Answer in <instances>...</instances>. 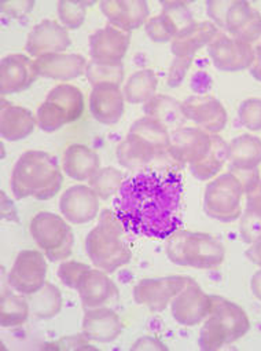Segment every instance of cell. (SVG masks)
<instances>
[{"label":"cell","instance_id":"25","mask_svg":"<svg viewBox=\"0 0 261 351\" xmlns=\"http://www.w3.org/2000/svg\"><path fill=\"white\" fill-rule=\"evenodd\" d=\"M219 34L217 27L210 21H194L180 29L171 42V51L177 58H194L205 46H209Z\"/></svg>","mask_w":261,"mask_h":351},{"label":"cell","instance_id":"15","mask_svg":"<svg viewBox=\"0 0 261 351\" xmlns=\"http://www.w3.org/2000/svg\"><path fill=\"white\" fill-rule=\"evenodd\" d=\"M72 39L68 29L58 21L43 20L34 27L28 35L25 50L34 60L55 53H66L71 47Z\"/></svg>","mask_w":261,"mask_h":351},{"label":"cell","instance_id":"40","mask_svg":"<svg viewBox=\"0 0 261 351\" xmlns=\"http://www.w3.org/2000/svg\"><path fill=\"white\" fill-rule=\"evenodd\" d=\"M257 10H254L247 2H234L229 6L227 20H225V31L235 36L256 14Z\"/></svg>","mask_w":261,"mask_h":351},{"label":"cell","instance_id":"2","mask_svg":"<svg viewBox=\"0 0 261 351\" xmlns=\"http://www.w3.org/2000/svg\"><path fill=\"white\" fill-rule=\"evenodd\" d=\"M64 185V172L55 156L43 150H27L17 160L10 186L13 195L23 200H50Z\"/></svg>","mask_w":261,"mask_h":351},{"label":"cell","instance_id":"32","mask_svg":"<svg viewBox=\"0 0 261 351\" xmlns=\"http://www.w3.org/2000/svg\"><path fill=\"white\" fill-rule=\"evenodd\" d=\"M245 195L246 208L240 219V234L245 243L251 244L261 234V180Z\"/></svg>","mask_w":261,"mask_h":351},{"label":"cell","instance_id":"12","mask_svg":"<svg viewBox=\"0 0 261 351\" xmlns=\"http://www.w3.org/2000/svg\"><path fill=\"white\" fill-rule=\"evenodd\" d=\"M208 53L214 66L225 72L247 69L254 60V49L250 45L220 32L208 46Z\"/></svg>","mask_w":261,"mask_h":351},{"label":"cell","instance_id":"50","mask_svg":"<svg viewBox=\"0 0 261 351\" xmlns=\"http://www.w3.org/2000/svg\"><path fill=\"white\" fill-rule=\"evenodd\" d=\"M250 288H251V292L253 295L261 300V270H258L257 273H254L253 278H251V282H250Z\"/></svg>","mask_w":261,"mask_h":351},{"label":"cell","instance_id":"29","mask_svg":"<svg viewBox=\"0 0 261 351\" xmlns=\"http://www.w3.org/2000/svg\"><path fill=\"white\" fill-rule=\"evenodd\" d=\"M143 112L145 116L161 121L169 130L173 128V131L183 127L187 121L183 112V102L165 94L156 95L149 102H146L143 105Z\"/></svg>","mask_w":261,"mask_h":351},{"label":"cell","instance_id":"42","mask_svg":"<svg viewBox=\"0 0 261 351\" xmlns=\"http://www.w3.org/2000/svg\"><path fill=\"white\" fill-rule=\"evenodd\" d=\"M90 269H91L90 265L76 262V261H68V262H64L60 265L58 278L65 287H68L71 289H77L83 276Z\"/></svg>","mask_w":261,"mask_h":351},{"label":"cell","instance_id":"28","mask_svg":"<svg viewBox=\"0 0 261 351\" xmlns=\"http://www.w3.org/2000/svg\"><path fill=\"white\" fill-rule=\"evenodd\" d=\"M228 162L231 171H251L261 164V139L243 134L228 143Z\"/></svg>","mask_w":261,"mask_h":351},{"label":"cell","instance_id":"47","mask_svg":"<svg viewBox=\"0 0 261 351\" xmlns=\"http://www.w3.org/2000/svg\"><path fill=\"white\" fill-rule=\"evenodd\" d=\"M132 350H166L168 347L154 336H142L131 347Z\"/></svg>","mask_w":261,"mask_h":351},{"label":"cell","instance_id":"26","mask_svg":"<svg viewBox=\"0 0 261 351\" xmlns=\"http://www.w3.org/2000/svg\"><path fill=\"white\" fill-rule=\"evenodd\" d=\"M101 168L99 154L82 143L69 145L64 153V172L73 181L84 182Z\"/></svg>","mask_w":261,"mask_h":351},{"label":"cell","instance_id":"20","mask_svg":"<svg viewBox=\"0 0 261 351\" xmlns=\"http://www.w3.org/2000/svg\"><path fill=\"white\" fill-rule=\"evenodd\" d=\"M124 101L125 97L120 84L101 83L91 90L90 112L98 123L113 125L124 114Z\"/></svg>","mask_w":261,"mask_h":351},{"label":"cell","instance_id":"33","mask_svg":"<svg viewBox=\"0 0 261 351\" xmlns=\"http://www.w3.org/2000/svg\"><path fill=\"white\" fill-rule=\"evenodd\" d=\"M24 296L18 292L3 291L0 299V324L3 328L21 326L29 318L31 306Z\"/></svg>","mask_w":261,"mask_h":351},{"label":"cell","instance_id":"34","mask_svg":"<svg viewBox=\"0 0 261 351\" xmlns=\"http://www.w3.org/2000/svg\"><path fill=\"white\" fill-rule=\"evenodd\" d=\"M31 314L39 319H50L60 314L64 307V299L60 288L46 282L40 291L29 296Z\"/></svg>","mask_w":261,"mask_h":351},{"label":"cell","instance_id":"35","mask_svg":"<svg viewBox=\"0 0 261 351\" xmlns=\"http://www.w3.org/2000/svg\"><path fill=\"white\" fill-rule=\"evenodd\" d=\"M125 178L124 172L119 168L101 167L88 180V186L92 188L101 200H109L116 197Z\"/></svg>","mask_w":261,"mask_h":351},{"label":"cell","instance_id":"22","mask_svg":"<svg viewBox=\"0 0 261 351\" xmlns=\"http://www.w3.org/2000/svg\"><path fill=\"white\" fill-rule=\"evenodd\" d=\"M84 310L102 307L119 298L120 291L109 273L101 269H90L83 276L77 289Z\"/></svg>","mask_w":261,"mask_h":351},{"label":"cell","instance_id":"27","mask_svg":"<svg viewBox=\"0 0 261 351\" xmlns=\"http://www.w3.org/2000/svg\"><path fill=\"white\" fill-rule=\"evenodd\" d=\"M38 124L35 114L24 108L9 104L2 99V120H0V131L3 139L9 142H17L29 136Z\"/></svg>","mask_w":261,"mask_h":351},{"label":"cell","instance_id":"38","mask_svg":"<svg viewBox=\"0 0 261 351\" xmlns=\"http://www.w3.org/2000/svg\"><path fill=\"white\" fill-rule=\"evenodd\" d=\"M145 31L151 42L168 43L175 39V36L179 32V28L168 14L161 12L158 16L149 19V21L145 25Z\"/></svg>","mask_w":261,"mask_h":351},{"label":"cell","instance_id":"30","mask_svg":"<svg viewBox=\"0 0 261 351\" xmlns=\"http://www.w3.org/2000/svg\"><path fill=\"white\" fill-rule=\"evenodd\" d=\"M228 161V145L217 134H213V145L210 152L199 162L190 165V172L199 181L216 178L224 164Z\"/></svg>","mask_w":261,"mask_h":351},{"label":"cell","instance_id":"16","mask_svg":"<svg viewBox=\"0 0 261 351\" xmlns=\"http://www.w3.org/2000/svg\"><path fill=\"white\" fill-rule=\"evenodd\" d=\"M39 77L35 60L25 54H9L0 64V91L12 95L29 88Z\"/></svg>","mask_w":261,"mask_h":351},{"label":"cell","instance_id":"8","mask_svg":"<svg viewBox=\"0 0 261 351\" xmlns=\"http://www.w3.org/2000/svg\"><path fill=\"white\" fill-rule=\"evenodd\" d=\"M243 195L245 189L240 180L232 171L224 172L206 185L203 210L213 219L234 222L242 214Z\"/></svg>","mask_w":261,"mask_h":351},{"label":"cell","instance_id":"49","mask_svg":"<svg viewBox=\"0 0 261 351\" xmlns=\"http://www.w3.org/2000/svg\"><path fill=\"white\" fill-rule=\"evenodd\" d=\"M250 73L256 80L261 82V47L254 49V60L250 66Z\"/></svg>","mask_w":261,"mask_h":351},{"label":"cell","instance_id":"4","mask_svg":"<svg viewBox=\"0 0 261 351\" xmlns=\"http://www.w3.org/2000/svg\"><path fill=\"white\" fill-rule=\"evenodd\" d=\"M166 240V256L177 266L209 270L224 262L225 248L210 234L179 229Z\"/></svg>","mask_w":261,"mask_h":351},{"label":"cell","instance_id":"10","mask_svg":"<svg viewBox=\"0 0 261 351\" xmlns=\"http://www.w3.org/2000/svg\"><path fill=\"white\" fill-rule=\"evenodd\" d=\"M190 280L191 277L183 276L143 278L134 287V299L153 313L164 311Z\"/></svg>","mask_w":261,"mask_h":351},{"label":"cell","instance_id":"24","mask_svg":"<svg viewBox=\"0 0 261 351\" xmlns=\"http://www.w3.org/2000/svg\"><path fill=\"white\" fill-rule=\"evenodd\" d=\"M116 156L124 168L140 171L156 158L162 157V153L147 138L136 131L129 130L127 136L119 143Z\"/></svg>","mask_w":261,"mask_h":351},{"label":"cell","instance_id":"21","mask_svg":"<svg viewBox=\"0 0 261 351\" xmlns=\"http://www.w3.org/2000/svg\"><path fill=\"white\" fill-rule=\"evenodd\" d=\"M88 61L82 54L55 53L46 54L35 60L39 77L53 79L62 83L75 80L86 73Z\"/></svg>","mask_w":261,"mask_h":351},{"label":"cell","instance_id":"11","mask_svg":"<svg viewBox=\"0 0 261 351\" xmlns=\"http://www.w3.org/2000/svg\"><path fill=\"white\" fill-rule=\"evenodd\" d=\"M213 145V134L198 127L183 125L171 134L169 156L173 161L194 165L205 158Z\"/></svg>","mask_w":261,"mask_h":351},{"label":"cell","instance_id":"14","mask_svg":"<svg viewBox=\"0 0 261 351\" xmlns=\"http://www.w3.org/2000/svg\"><path fill=\"white\" fill-rule=\"evenodd\" d=\"M99 197L88 185L68 188L60 200L62 217L72 225H86L99 215Z\"/></svg>","mask_w":261,"mask_h":351},{"label":"cell","instance_id":"7","mask_svg":"<svg viewBox=\"0 0 261 351\" xmlns=\"http://www.w3.org/2000/svg\"><path fill=\"white\" fill-rule=\"evenodd\" d=\"M29 229L34 241L49 261L61 262L72 255L75 233L64 217L39 213L32 218Z\"/></svg>","mask_w":261,"mask_h":351},{"label":"cell","instance_id":"19","mask_svg":"<svg viewBox=\"0 0 261 351\" xmlns=\"http://www.w3.org/2000/svg\"><path fill=\"white\" fill-rule=\"evenodd\" d=\"M99 6L110 25L129 34L145 27L150 16L145 0H103Z\"/></svg>","mask_w":261,"mask_h":351},{"label":"cell","instance_id":"13","mask_svg":"<svg viewBox=\"0 0 261 351\" xmlns=\"http://www.w3.org/2000/svg\"><path fill=\"white\" fill-rule=\"evenodd\" d=\"M212 307V296L190 280L188 284L171 302V314L173 319L184 326H195L205 321Z\"/></svg>","mask_w":261,"mask_h":351},{"label":"cell","instance_id":"45","mask_svg":"<svg viewBox=\"0 0 261 351\" xmlns=\"http://www.w3.org/2000/svg\"><path fill=\"white\" fill-rule=\"evenodd\" d=\"M191 64H192V58H177V57H175V61L172 62V65L169 68V72H168V86H171V87L179 86L183 82V79H184L187 71L190 69Z\"/></svg>","mask_w":261,"mask_h":351},{"label":"cell","instance_id":"41","mask_svg":"<svg viewBox=\"0 0 261 351\" xmlns=\"http://www.w3.org/2000/svg\"><path fill=\"white\" fill-rule=\"evenodd\" d=\"M240 124L249 131L261 130V99L249 98L245 99L238 110Z\"/></svg>","mask_w":261,"mask_h":351},{"label":"cell","instance_id":"9","mask_svg":"<svg viewBox=\"0 0 261 351\" xmlns=\"http://www.w3.org/2000/svg\"><path fill=\"white\" fill-rule=\"evenodd\" d=\"M46 255L38 250L21 251L9 273V285L18 293L31 296L40 291L47 282Z\"/></svg>","mask_w":261,"mask_h":351},{"label":"cell","instance_id":"31","mask_svg":"<svg viewBox=\"0 0 261 351\" xmlns=\"http://www.w3.org/2000/svg\"><path fill=\"white\" fill-rule=\"evenodd\" d=\"M158 87V79L153 69H142L131 75L124 86L125 101L134 105H145L156 97Z\"/></svg>","mask_w":261,"mask_h":351},{"label":"cell","instance_id":"46","mask_svg":"<svg viewBox=\"0 0 261 351\" xmlns=\"http://www.w3.org/2000/svg\"><path fill=\"white\" fill-rule=\"evenodd\" d=\"M0 6H2V10L6 16L12 19H23L32 12L35 2H29V0H14V2H2Z\"/></svg>","mask_w":261,"mask_h":351},{"label":"cell","instance_id":"44","mask_svg":"<svg viewBox=\"0 0 261 351\" xmlns=\"http://www.w3.org/2000/svg\"><path fill=\"white\" fill-rule=\"evenodd\" d=\"M232 0H212L208 2V14L214 25L225 29V20Z\"/></svg>","mask_w":261,"mask_h":351},{"label":"cell","instance_id":"18","mask_svg":"<svg viewBox=\"0 0 261 351\" xmlns=\"http://www.w3.org/2000/svg\"><path fill=\"white\" fill-rule=\"evenodd\" d=\"M183 112L188 121L195 127L209 132L219 134L227 124V112L221 102L209 95H194L183 101Z\"/></svg>","mask_w":261,"mask_h":351},{"label":"cell","instance_id":"17","mask_svg":"<svg viewBox=\"0 0 261 351\" xmlns=\"http://www.w3.org/2000/svg\"><path fill=\"white\" fill-rule=\"evenodd\" d=\"M131 45V34L106 25L90 36L91 60L103 64H123Z\"/></svg>","mask_w":261,"mask_h":351},{"label":"cell","instance_id":"23","mask_svg":"<svg viewBox=\"0 0 261 351\" xmlns=\"http://www.w3.org/2000/svg\"><path fill=\"white\" fill-rule=\"evenodd\" d=\"M83 335L94 343H112L123 332L121 317L112 308L102 306L87 308L82 325Z\"/></svg>","mask_w":261,"mask_h":351},{"label":"cell","instance_id":"43","mask_svg":"<svg viewBox=\"0 0 261 351\" xmlns=\"http://www.w3.org/2000/svg\"><path fill=\"white\" fill-rule=\"evenodd\" d=\"M161 6H162V13L168 14L175 21L179 31L194 23V19L191 16V12L187 3L173 0V2H162Z\"/></svg>","mask_w":261,"mask_h":351},{"label":"cell","instance_id":"5","mask_svg":"<svg viewBox=\"0 0 261 351\" xmlns=\"http://www.w3.org/2000/svg\"><path fill=\"white\" fill-rule=\"evenodd\" d=\"M212 296V307L199 332L202 350H217L239 340L250 329V321L243 308L223 296Z\"/></svg>","mask_w":261,"mask_h":351},{"label":"cell","instance_id":"39","mask_svg":"<svg viewBox=\"0 0 261 351\" xmlns=\"http://www.w3.org/2000/svg\"><path fill=\"white\" fill-rule=\"evenodd\" d=\"M92 6L90 2H69V0H62L58 3V17L61 24L69 29L80 28L87 17V9Z\"/></svg>","mask_w":261,"mask_h":351},{"label":"cell","instance_id":"3","mask_svg":"<svg viewBox=\"0 0 261 351\" xmlns=\"http://www.w3.org/2000/svg\"><path fill=\"white\" fill-rule=\"evenodd\" d=\"M125 228L112 210H103L99 214L98 223L86 237V251L97 269L106 273H114L128 265L132 259V251L124 239Z\"/></svg>","mask_w":261,"mask_h":351},{"label":"cell","instance_id":"36","mask_svg":"<svg viewBox=\"0 0 261 351\" xmlns=\"http://www.w3.org/2000/svg\"><path fill=\"white\" fill-rule=\"evenodd\" d=\"M129 130L139 132L140 135L147 138L150 142H153L157 146V149L162 153V156L169 154L171 132H169V128L164 125L161 121L149 116H143L138 119L131 125Z\"/></svg>","mask_w":261,"mask_h":351},{"label":"cell","instance_id":"37","mask_svg":"<svg viewBox=\"0 0 261 351\" xmlns=\"http://www.w3.org/2000/svg\"><path fill=\"white\" fill-rule=\"evenodd\" d=\"M86 76L92 87L101 83H114L121 86L124 80V66L123 64H103L91 60L87 64Z\"/></svg>","mask_w":261,"mask_h":351},{"label":"cell","instance_id":"48","mask_svg":"<svg viewBox=\"0 0 261 351\" xmlns=\"http://www.w3.org/2000/svg\"><path fill=\"white\" fill-rule=\"evenodd\" d=\"M246 255L254 265L261 267V234L250 244L249 250L246 251Z\"/></svg>","mask_w":261,"mask_h":351},{"label":"cell","instance_id":"1","mask_svg":"<svg viewBox=\"0 0 261 351\" xmlns=\"http://www.w3.org/2000/svg\"><path fill=\"white\" fill-rule=\"evenodd\" d=\"M184 182L173 168H143L123 182L113 211L127 232L166 240L182 226Z\"/></svg>","mask_w":261,"mask_h":351},{"label":"cell","instance_id":"6","mask_svg":"<svg viewBox=\"0 0 261 351\" xmlns=\"http://www.w3.org/2000/svg\"><path fill=\"white\" fill-rule=\"evenodd\" d=\"M84 108L82 90L73 84L61 83L49 93L46 101L39 106L38 125L45 132H55L64 125L77 121L83 116Z\"/></svg>","mask_w":261,"mask_h":351}]
</instances>
